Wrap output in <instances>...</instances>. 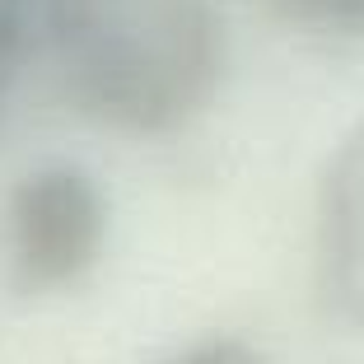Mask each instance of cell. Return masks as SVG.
I'll list each match as a JSON object with an SVG mask.
<instances>
[{"instance_id":"6da1fadb","label":"cell","mask_w":364,"mask_h":364,"mask_svg":"<svg viewBox=\"0 0 364 364\" xmlns=\"http://www.w3.org/2000/svg\"><path fill=\"white\" fill-rule=\"evenodd\" d=\"M80 117L127 136L187 127L225 75L210 0H43V52Z\"/></svg>"},{"instance_id":"7a4b0ae2","label":"cell","mask_w":364,"mask_h":364,"mask_svg":"<svg viewBox=\"0 0 364 364\" xmlns=\"http://www.w3.org/2000/svg\"><path fill=\"white\" fill-rule=\"evenodd\" d=\"M107 238V201L85 168H33L10 196V280L23 294L75 285Z\"/></svg>"},{"instance_id":"3957f363","label":"cell","mask_w":364,"mask_h":364,"mask_svg":"<svg viewBox=\"0 0 364 364\" xmlns=\"http://www.w3.org/2000/svg\"><path fill=\"white\" fill-rule=\"evenodd\" d=\"M318 294L336 322L364 332V122L336 145L318 187Z\"/></svg>"},{"instance_id":"277c9868","label":"cell","mask_w":364,"mask_h":364,"mask_svg":"<svg viewBox=\"0 0 364 364\" xmlns=\"http://www.w3.org/2000/svg\"><path fill=\"white\" fill-rule=\"evenodd\" d=\"M43 52V0H0V103Z\"/></svg>"},{"instance_id":"5b68a950","label":"cell","mask_w":364,"mask_h":364,"mask_svg":"<svg viewBox=\"0 0 364 364\" xmlns=\"http://www.w3.org/2000/svg\"><path fill=\"white\" fill-rule=\"evenodd\" d=\"M285 14L322 33H341V38H364V0H276Z\"/></svg>"},{"instance_id":"8992f818","label":"cell","mask_w":364,"mask_h":364,"mask_svg":"<svg viewBox=\"0 0 364 364\" xmlns=\"http://www.w3.org/2000/svg\"><path fill=\"white\" fill-rule=\"evenodd\" d=\"M154 364H267V360L238 336H205V341H192L187 350H173Z\"/></svg>"}]
</instances>
